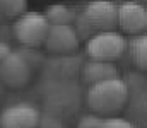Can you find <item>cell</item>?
Here are the masks:
<instances>
[{
  "label": "cell",
  "instance_id": "obj_4",
  "mask_svg": "<svg viewBox=\"0 0 147 128\" xmlns=\"http://www.w3.org/2000/svg\"><path fill=\"white\" fill-rule=\"evenodd\" d=\"M86 41V53L91 60L115 62L120 60L127 50V40L115 29L96 33Z\"/></svg>",
  "mask_w": 147,
  "mask_h": 128
},
{
  "label": "cell",
  "instance_id": "obj_17",
  "mask_svg": "<svg viewBox=\"0 0 147 128\" xmlns=\"http://www.w3.org/2000/svg\"><path fill=\"white\" fill-rule=\"evenodd\" d=\"M3 90H5V87H3L2 82H0V97H2V94H3Z\"/></svg>",
  "mask_w": 147,
  "mask_h": 128
},
{
  "label": "cell",
  "instance_id": "obj_1",
  "mask_svg": "<svg viewBox=\"0 0 147 128\" xmlns=\"http://www.w3.org/2000/svg\"><path fill=\"white\" fill-rule=\"evenodd\" d=\"M118 3L111 0H89L74 21V29L79 40H89L101 31L118 27Z\"/></svg>",
  "mask_w": 147,
  "mask_h": 128
},
{
  "label": "cell",
  "instance_id": "obj_16",
  "mask_svg": "<svg viewBox=\"0 0 147 128\" xmlns=\"http://www.w3.org/2000/svg\"><path fill=\"white\" fill-rule=\"evenodd\" d=\"M9 51H10V46L3 41V40H0V62L5 58V55H7Z\"/></svg>",
  "mask_w": 147,
  "mask_h": 128
},
{
  "label": "cell",
  "instance_id": "obj_18",
  "mask_svg": "<svg viewBox=\"0 0 147 128\" xmlns=\"http://www.w3.org/2000/svg\"><path fill=\"white\" fill-rule=\"evenodd\" d=\"M3 21V15H2V10H0V22Z\"/></svg>",
  "mask_w": 147,
  "mask_h": 128
},
{
  "label": "cell",
  "instance_id": "obj_6",
  "mask_svg": "<svg viewBox=\"0 0 147 128\" xmlns=\"http://www.w3.org/2000/svg\"><path fill=\"white\" fill-rule=\"evenodd\" d=\"M39 116L41 113L33 103H12L0 111V128H36Z\"/></svg>",
  "mask_w": 147,
  "mask_h": 128
},
{
  "label": "cell",
  "instance_id": "obj_5",
  "mask_svg": "<svg viewBox=\"0 0 147 128\" xmlns=\"http://www.w3.org/2000/svg\"><path fill=\"white\" fill-rule=\"evenodd\" d=\"M34 74L33 63L21 51H9L0 62V82L9 89H22L31 82Z\"/></svg>",
  "mask_w": 147,
  "mask_h": 128
},
{
  "label": "cell",
  "instance_id": "obj_10",
  "mask_svg": "<svg viewBox=\"0 0 147 128\" xmlns=\"http://www.w3.org/2000/svg\"><path fill=\"white\" fill-rule=\"evenodd\" d=\"M45 17L50 22V26H72L77 12L65 3H53L46 9Z\"/></svg>",
  "mask_w": 147,
  "mask_h": 128
},
{
  "label": "cell",
  "instance_id": "obj_12",
  "mask_svg": "<svg viewBox=\"0 0 147 128\" xmlns=\"http://www.w3.org/2000/svg\"><path fill=\"white\" fill-rule=\"evenodd\" d=\"M28 9V0H0V10L3 19H16Z\"/></svg>",
  "mask_w": 147,
  "mask_h": 128
},
{
  "label": "cell",
  "instance_id": "obj_3",
  "mask_svg": "<svg viewBox=\"0 0 147 128\" xmlns=\"http://www.w3.org/2000/svg\"><path fill=\"white\" fill-rule=\"evenodd\" d=\"M50 29V22L41 12H24L16 17L12 24V36L24 48L43 46L46 33Z\"/></svg>",
  "mask_w": 147,
  "mask_h": 128
},
{
  "label": "cell",
  "instance_id": "obj_13",
  "mask_svg": "<svg viewBox=\"0 0 147 128\" xmlns=\"http://www.w3.org/2000/svg\"><path fill=\"white\" fill-rule=\"evenodd\" d=\"M103 120H105L103 116H99L96 113H89V115H84L79 120V123H77L75 128H99L101 123H103Z\"/></svg>",
  "mask_w": 147,
  "mask_h": 128
},
{
  "label": "cell",
  "instance_id": "obj_20",
  "mask_svg": "<svg viewBox=\"0 0 147 128\" xmlns=\"http://www.w3.org/2000/svg\"><path fill=\"white\" fill-rule=\"evenodd\" d=\"M111 2H116V0H111Z\"/></svg>",
  "mask_w": 147,
  "mask_h": 128
},
{
  "label": "cell",
  "instance_id": "obj_9",
  "mask_svg": "<svg viewBox=\"0 0 147 128\" xmlns=\"http://www.w3.org/2000/svg\"><path fill=\"white\" fill-rule=\"evenodd\" d=\"M116 77H120V72L113 62L89 60L87 63L82 65V79L89 85L108 80V79H116Z\"/></svg>",
  "mask_w": 147,
  "mask_h": 128
},
{
  "label": "cell",
  "instance_id": "obj_2",
  "mask_svg": "<svg viewBox=\"0 0 147 128\" xmlns=\"http://www.w3.org/2000/svg\"><path fill=\"white\" fill-rule=\"evenodd\" d=\"M128 96H130L128 84L123 79L116 77L91 84L87 89L86 99L92 113L108 118L125 108V104L128 103Z\"/></svg>",
  "mask_w": 147,
  "mask_h": 128
},
{
  "label": "cell",
  "instance_id": "obj_8",
  "mask_svg": "<svg viewBox=\"0 0 147 128\" xmlns=\"http://www.w3.org/2000/svg\"><path fill=\"white\" fill-rule=\"evenodd\" d=\"M79 36L74 29V26H50L43 46L48 53L65 56L72 55L79 48Z\"/></svg>",
  "mask_w": 147,
  "mask_h": 128
},
{
  "label": "cell",
  "instance_id": "obj_7",
  "mask_svg": "<svg viewBox=\"0 0 147 128\" xmlns=\"http://www.w3.org/2000/svg\"><path fill=\"white\" fill-rule=\"evenodd\" d=\"M118 26L123 33H128L132 36L142 34L147 27V10L144 3H139L135 0H121L118 3Z\"/></svg>",
  "mask_w": 147,
  "mask_h": 128
},
{
  "label": "cell",
  "instance_id": "obj_14",
  "mask_svg": "<svg viewBox=\"0 0 147 128\" xmlns=\"http://www.w3.org/2000/svg\"><path fill=\"white\" fill-rule=\"evenodd\" d=\"M99 128H137L132 121L125 120V118H118V116H108L103 120Z\"/></svg>",
  "mask_w": 147,
  "mask_h": 128
},
{
  "label": "cell",
  "instance_id": "obj_11",
  "mask_svg": "<svg viewBox=\"0 0 147 128\" xmlns=\"http://www.w3.org/2000/svg\"><path fill=\"white\" fill-rule=\"evenodd\" d=\"M128 53H130V60L132 63L139 68V70H146L147 68V38L146 34H135L128 44Z\"/></svg>",
  "mask_w": 147,
  "mask_h": 128
},
{
  "label": "cell",
  "instance_id": "obj_19",
  "mask_svg": "<svg viewBox=\"0 0 147 128\" xmlns=\"http://www.w3.org/2000/svg\"><path fill=\"white\" fill-rule=\"evenodd\" d=\"M135 2H139V3H144V2H146V0H135Z\"/></svg>",
  "mask_w": 147,
  "mask_h": 128
},
{
  "label": "cell",
  "instance_id": "obj_15",
  "mask_svg": "<svg viewBox=\"0 0 147 128\" xmlns=\"http://www.w3.org/2000/svg\"><path fill=\"white\" fill-rule=\"evenodd\" d=\"M36 128H65L62 120H58L53 115H41L39 116V123Z\"/></svg>",
  "mask_w": 147,
  "mask_h": 128
}]
</instances>
